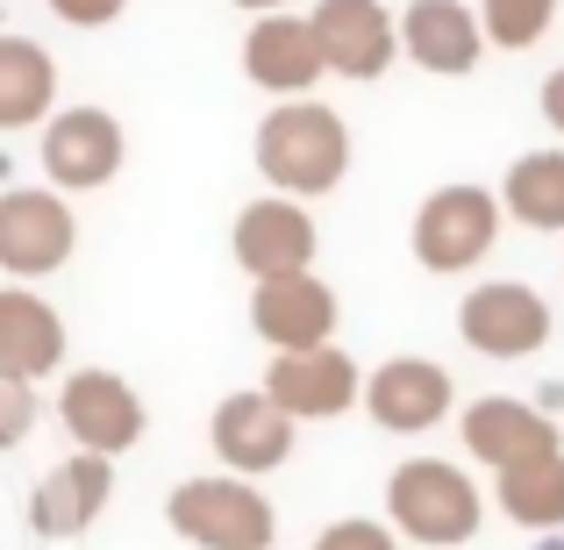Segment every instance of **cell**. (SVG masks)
Wrapping results in <instances>:
<instances>
[{
    "label": "cell",
    "instance_id": "5bb4252c",
    "mask_svg": "<svg viewBox=\"0 0 564 550\" xmlns=\"http://www.w3.org/2000/svg\"><path fill=\"white\" fill-rule=\"evenodd\" d=\"M457 436H465V451L479 457L486 472H514V465H529V457L564 451L551 414H543L536 400H514V393H479L457 414Z\"/></svg>",
    "mask_w": 564,
    "mask_h": 550
},
{
    "label": "cell",
    "instance_id": "603a6c76",
    "mask_svg": "<svg viewBox=\"0 0 564 550\" xmlns=\"http://www.w3.org/2000/svg\"><path fill=\"white\" fill-rule=\"evenodd\" d=\"M479 22L494 51H536L557 22V0H479Z\"/></svg>",
    "mask_w": 564,
    "mask_h": 550
},
{
    "label": "cell",
    "instance_id": "7402d4cb",
    "mask_svg": "<svg viewBox=\"0 0 564 550\" xmlns=\"http://www.w3.org/2000/svg\"><path fill=\"white\" fill-rule=\"evenodd\" d=\"M494 500L514 529L564 537V451L529 457V465H514V472H494Z\"/></svg>",
    "mask_w": 564,
    "mask_h": 550
},
{
    "label": "cell",
    "instance_id": "4fadbf2b",
    "mask_svg": "<svg viewBox=\"0 0 564 550\" xmlns=\"http://www.w3.org/2000/svg\"><path fill=\"white\" fill-rule=\"evenodd\" d=\"M315 43H322V65L329 79H379L386 65L400 57V22L386 0H315Z\"/></svg>",
    "mask_w": 564,
    "mask_h": 550
},
{
    "label": "cell",
    "instance_id": "ba28073f",
    "mask_svg": "<svg viewBox=\"0 0 564 550\" xmlns=\"http://www.w3.org/2000/svg\"><path fill=\"white\" fill-rule=\"evenodd\" d=\"M36 158L57 193H94L129 165V129L108 108H57L36 129Z\"/></svg>",
    "mask_w": 564,
    "mask_h": 550
},
{
    "label": "cell",
    "instance_id": "83f0119b",
    "mask_svg": "<svg viewBox=\"0 0 564 550\" xmlns=\"http://www.w3.org/2000/svg\"><path fill=\"white\" fill-rule=\"evenodd\" d=\"M236 8H243V14H279L286 0H236Z\"/></svg>",
    "mask_w": 564,
    "mask_h": 550
},
{
    "label": "cell",
    "instance_id": "277c9868",
    "mask_svg": "<svg viewBox=\"0 0 564 550\" xmlns=\"http://www.w3.org/2000/svg\"><path fill=\"white\" fill-rule=\"evenodd\" d=\"M500 222H508L500 193H486V186H436L422 207H414L408 250H414L422 272L457 279V272H471V265H486V250L500 244Z\"/></svg>",
    "mask_w": 564,
    "mask_h": 550
},
{
    "label": "cell",
    "instance_id": "e0dca14e",
    "mask_svg": "<svg viewBox=\"0 0 564 550\" xmlns=\"http://www.w3.org/2000/svg\"><path fill=\"white\" fill-rule=\"evenodd\" d=\"M108 500H115V457L72 451L36 479V494H29V529L51 537V543H72L108 515Z\"/></svg>",
    "mask_w": 564,
    "mask_h": 550
},
{
    "label": "cell",
    "instance_id": "4316f807",
    "mask_svg": "<svg viewBox=\"0 0 564 550\" xmlns=\"http://www.w3.org/2000/svg\"><path fill=\"white\" fill-rule=\"evenodd\" d=\"M536 108H543V122H551V129H557V137H564V65L551 72V79H543V94H536Z\"/></svg>",
    "mask_w": 564,
    "mask_h": 550
},
{
    "label": "cell",
    "instance_id": "52a82bcc",
    "mask_svg": "<svg viewBox=\"0 0 564 550\" xmlns=\"http://www.w3.org/2000/svg\"><path fill=\"white\" fill-rule=\"evenodd\" d=\"M72 250H79V215H72V201L57 186H8L0 193V272L14 287L72 265Z\"/></svg>",
    "mask_w": 564,
    "mask_h": 550
},
{
    "label": "cell",
    "instance_id": "7a4b0ae2",
    "mask_svg": "<svg viewBox=\"0 0 564 550\" xmlns=\"http://www.w3.org/2000/svg\"><path fill=\"white\" fill-rule=\"evenodd\" d=\"M386 522H393L400 543L465 550L486 529V494L451 457H408V465L386 479Z\"/></svg>",
    "mask_w": 564,
    "mask_h": 550
},
{
    "label": "cell",
    "instance_id": "cb8c5ba5",
    "mask_svg": "<svg viewBox=\"0 0 564 550\" xmlns=\"http://www.w3.org/2000/svg\"><path fill=\"white\" fill-rule=\"evenodd\" d=\"M29 429H36V386L0 379V457H8V451H22V443H29Z\"/></svg>",
    "mask_w": 564,
    "mask_h": 550
},
{
    "label": "cell",
    "instance_id": "3957f363",
    "mask_svg": "<svg viewBox=\"0 0 564 550\" xmlns=\"http://www.w3.org/2000/svg\"><path fill=\"white\" fill-rule=\"evenodd\" d=\"M165 522L180 529L193 550H272L279 537V508L258 479H236V472H200L180 479L165 500Z\"/></svg>",
    "mask_w": 564,
    "mask_h": 550
},
{
    "label": "cell",
    "instance_id": "8992f818",
    "mask_svg": "<svg viewBox=\"0 0 564 550\" xmlns=\"http://www.w3.org/2000/svg\"><path fill=\"white\" fill-rule=\"evenodd\" d=\"M557 315L551 301H543L529 279H486V287H471L465 301H457V336H465V351H479V358H536L543 344H551Z\"/></svg>",
    "mask_w": 564,
    "mask_h": 550
},
{
    "label": "cell",
    "instance_id": "7c38bea8",
    "mask_svg": "<svg viewBox=\"0 0 564 550\" xmlns=\"http://www.w3.org/2000/svg\"><path fill=\"white\" fill-rule=\"evenodd\" d=\"M451 408H457V379L436 358L400 351L379 371H365V414L393 436H429L436 422H451Z\"/></svg>",
    "mask_w": 564,
    "mask_h": 550
},
{
    "label": "cell",
    "instance_id": "484cf974",
    "mask_svg": "<svg viewBox=\"0 0 564 550\" xmlns=\"http://www.w3.org/2000/svg\"><path fill=\"white\" fill-rule=\"evenodd\" d=\"M51 14L72 22V29H108V22L129 14V0H51Z\"/></svg>",
    "mask_w": 564,
    "mask_h": 550
},
{
    "label": "cell",
    "instance_id": "30bf717a",
    "mask_svg": "<svg viewBox=\"0 0 564 550\" xmlns=\"http://www.w3.org/2000/svg\"><path fill=\"white\" fill-rule=\"evenodd\" d=\"M293 436H301V422H293L264 386L221 393L215 414H207V443H215L221 472H236V479H264V472H279L293 457Z\"/></svg>",
    "mask_w": 564,
    "mask_h": 550
},
{
    "label": "cell",
    "instance_id": "d6986e66",
    "mask_svg": "<svg viewBox=\"0 0 564 550\" xmlns=\"http://www.w3.org/2000/svg\"><path fill=\"white\" fill-rule=\"evenodd\" d=\"M65 315L36 287H0V379L43 386L65 365Z\"/></svg>",
    "mask_w": 564,
    "mask_h": 550
},
{
    "label": "cell",
    "instance_id": "9a60e30c",
    "mask_svg": "<svg viewBox=\"0 0 564 550\" xmlns=\"http://www.w3.org/2000/svg\"><path fill=\"white\" fill-rule=\"evenodd\" d=\"M243 79L264 86L272 100H315V86L329 79L315 22L307 14H258L243 36Z\"/></svg>",
    "mask_w": 564,
    "mask_h": 550
},
{
    "label": "cell",
    "instance_id": "44dd1931",
    "mask_svg": "<svg viewBox=\"0 0 564 550\" xmlns=\"http://www.w3.org/2000/svg\"><path fill=\"white\" fill-rule=\"evenodd\" d=\"M500 207H508V222H522L536 236H564V143L514 158L508 180H500Z\"/></svg>",
    "mask_w": 564,
    "mask_h": 550
},
{
    "label": "cell",
    "instance_id": "5b68a950",
    "mask_svg": "<svg viewBox=\"0 0 564 550\" xmlns=\"http://www.w3.org/2000/svg\"><path fill=\"white\" fill-rule=\"evenodd\" d=\"M57 422H65L72 451L122 457V451H137V443H143L151 408H143V393L122 379V371L79 365V371H65V386H57Z\"/></svg>",
    "mask_w": 564,
    "mask_h": 550
},
{
    "label": "cell",
    "instance_id": "d4e9b609",
    "mask_svg": "<svg viewBox=\"0 0 564 550\" xmlns=\"http://www.w3.org/2000/svg\"><path fill=\"white\" fill-rule=\"evenodd\" d=\"M315 550H400L393 522H372V515H344L315 537Z\"/></svg>",
    "mask_w": 564,
    "mask_h": 550
},
{
    "label": "cell",
    "instance_id": "8fae6325",
    "mask_svg": "<svg viewBox=\"0 0 564 550\" xmlns=\"http://www.w3.org/2000/svg\"><path fill=\"white\" fill-rule=\"evenodd\" d=\"M264 393H272L293 422H336V414L365 408V371L344 344L279 351V358L264 365Z\"/></svg>",
    "mask_w": 564,
    "mask_h": 550
},
{
    "label": "cell",
    "instance_id": "9c48e42d",
    "mask_svg": "<svg viewBox=\"0 0 564 550\" xmlns=\"http://www.w3.org/2000/svg\"><path fill=\"white\" fill-rule=\"evenodd\" d=\"M315 250H322L315 215H307V201H286V193H258V201L229 222V258L250 272V287L315 272Z\"/></svg>",
    "mask_w": 564,
    "mask_h": 550
},
{
    "label": "cell",
    "instance_id": "2e32d148",
    "mask_svg": "<svg viewBox=\"0 0 564 550\" xmlns=\"http://www.w3.org/2000/svg\"><path fill=\"white\" fill-rule=\"evenodd\" d=\"M250 330L258 344L272 351H322L336 344V287L315 272H293V279H264L250 287Z\"/></svg>",
    "mask_w": 564,
    "mask_h": 550
},
{
    "label": "cell",
    "instance_id": "ac0fdd59",
    "mask_svg": "<svg viewBox=\"0 0 564 550\" xmlns=\"http://www.w3.org/2000/svg\"><path fill=\"white\" fill-rule=\"evenodd\" d=\"M400 51H408V65L436 72V79H465L486 57V22L465 0H408L400 8Z\"/></svg>",
    "mask_w": 564,
    "mask_h": 550
},
{
    "label": "cell",
    "instance_id": "6da1fadb",
    "mask_svg": "<svg viewBox=\"0 0 564 550\" xmlns=\"http://www.w3.org/2000/svg\"><path fill=\"white\" fill-rule=\"evenodd\" d=\"M350 122L322 100H272V115L250 137V165L272 193L286 201H322V193L344 186L350 172Z\"/></svg>",
    "mask_w": 564,
    "mask_h": 550
},
{
    "label": "cell",
    "instance_id": "ffe728a7",
    "mask_svg": "<svg viewBox=\"0 0 564 550\" xmlns=\"http://www.w3.org/2000/svg\"><path fill=\"white\" fill-rule=\"evenodd\" d=\"M57 115V65L36 36H0V137L43 129Z\"/></svg>",
    "mask_w": 564,
    "mask_h": 550
}]
</instances>
